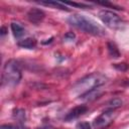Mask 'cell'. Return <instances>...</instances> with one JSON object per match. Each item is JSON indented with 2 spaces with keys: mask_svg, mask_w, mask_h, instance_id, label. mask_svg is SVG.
I'll list each match as a JSON object with an SVG mask.
<instances>
[{
  "mask_svg": "<svg viewBox=\"0 0 129 129\" xmlns=\"http://www.w3.org/2000/svg\"><path fill=\"white\" fill-rule=\"evenodd\" d=\"M67 21L73 27H76L86 33L96 36H103L106 34L104 28L101 25H99L93 19L88 18L82 14H73L68 18Z\"/></svg>",
  "mask_w": 129,
  "mask_h": 129,
  "instance_id": "obj_1",
  "label": "cell"
},
{
  "mask_svg": "<svg viewBox=\"0 0 129 129\" xmlns=\"http://www.w3.org/2000/svg\"><path fill=\"white\" fill-rule=\"evenodd\" d=\"M107 82V78L101 74H91L83 79H81L74 87V91L79 94V96L93 90L96 88L101 87Z\"/></svg>",
  "mask_w": 129,
  "mask_h": 129,
  "instance_id": "obj_2",
  "label": "cell"
},
{
  "mask_svg": "<svg viewBox=\"0 0 129 129\" xmlns=\"http://www.w3.org/2000/svg\"><path fill=\"white\" fill-rule=\"evenodd\" d=\"M21 80V69L19 62L15 59L6 61L2 73V84L7 86H15Z\"/></svg>",
  "mask_w": 129,
  "mask_h": 129,
  "instance_id": "obj_3",
  "label": "cell"
},
{
  "mask_svg": "<svg viewBox=\"0 0 129 129\" xmlns=\"http://www.w3.org/2000/svg\"><path fill=\"white\" fill-rule=\"evenodd\" d=\"M98 16L102 20V22L110 28L117 29V28H121L123 26V20L113 11L103 9V10L99 11Z\"/></svg>",
  "mask_w": 129,
  "mask_h": 129,
  "instance_id": "obj_4",
  "label": "cell"
},
{
  "mask_svg": "<svg viewBox=\"0 0 129 129\" xmlns=\"http://www.w3.org/2000/svg\"><path fill=\"white\" fill-rule=\"evenodd\" d=\"M114 118H115L114 110L113 109H107L94 120L93 125L96 128H102V127L107 126L108 124H110L113 121Z\"/></svg>",
  "mask_w": 129,
  "mask_h": 129,
  "instance_id": "obj_5",
  "label": "cell"
},
{
  "mask_svg": "<svg viewBox=\"0 0 129 129\" xmlns=\"http://www.w3.org/2000/svg\"><path fill=\"white\" fill-rule=\"evenodd\" d=\"M88 111V107L86 105H78L76 107H74L72 110H70L67 115L64 116V121L69 122V121H72L74 119H77L79 118L80 116H82L83 114H85L86 112Z\"/></svg>",
  "mask_w": 129,
  "mask_h": 129,
  "instance_id": "obj_6",
  "label": "cell"
},
{
  "mask_svg": "<svg viewBox=\"0 0 129 129\" xmlns=\"http://www.w3.org/2000/svg\"><path fill=\"white\" fill-rule=\"evenodd\" d=\"M44 12L41 9L38 8H31L28 12H27V18L30 22L34 23V24H38L40 23L43 19H44Z\"/></svg>",
  "mask_w": 129,
  "mask_h": 129,
  "instance_id": "obj_7",
  "label": "cell"
},
{
  "mask_svg": "<svg viewBox=\"0 0 129 129\" xmlns=\"http://www.w3.org/2000/svg\"><path fill=\"white\" fill-rule=\"evenodd\" d=\"M103 94V91L99 88H96V89H93L81 96H79L82 100H85V101H93V100H96L97 98H99L101 95Z\"/></svg>",
  "mask_w": 129,
  "mask_h": 129,
  "instance_id": "obj_8",
  "label": "cell"
},
{
  "mask_svg": "<svg viewBox=\"0 0 129 129\" xmlns=\"http://www.w3.org/2000/svg\"><path fill=\"white\" fill-rule=\"evenodd\" d=\"M18 46L22 47V48H28V49H32L36 46L37 44V41L35 38L33 37H27V38H24V39H21L17 42Z\"/></svg>",
  "mask_w": 129,
  "mask_h": 129,
  "instance_id": "obj_9",
  "label": "cell"
},
{
  "mask_svg": "<svg viewBox=\"0 0 129 129\" xmlns=\"http://www.w3.org/2000/svg\"><path fill=\"white\" fill-rule=\"evenodd\" d=\"M10 26H11V30L13 32V35L16 38H19V37L24 35L25 29H24V27L20 23H18V22H11Z\"/></svg>",
  "mask_w": 129,
  "mask_h": 129,
  "instance_id": "obj_10",
  "label": "cell"
},
{
  "mask_svg": "<svg viewBox=\"0 0 129 129\" xmlns=\"http://www.w3.org/2000/svg\"><path fill=\"white\" fill-rule=\"evenodd\" d=\"M41 5H45V6H53L55 8H58L60 10H66L69 11V8L62 3V2H57V1H41L39 2Z\"/></svg>",
  "mask_w": 129,
  "mask_h": 129,
  "instance_id": "obj_11",
  "label": "cell"
},
{
  "mask_svg": "<svg viewBox=\"0 0 129 129\" xmlns=\"http://www.w3.org/2000/svg\"><path fill=\"white\" fill-rule=\"evenodd\" d=\"M107 47H108V51H109V54L112 56V57H119L120 56V51L118 49V47L116 46V44L114 42H108L107 43Z\"/></svg>",
  "mask_w": 129,
  "mask_h": 129,
  "instance_id": "obj_12",
  "label": "cell"
},
{
  "mask_svg": "<svg viewBox=\"0 0 129 129\" xmlns=\"http://www.w3.org/2000/svg\"><path fill=\"white\" fill-rule=\"evenodd\" d=\"M122 104H123V102H122V100L120 98H113L107 103V106H108V109L115 110L117 108H120L122 106Z\"/></svg>",
  "mask_w": 129,
  "mask_h": 129,
  "instance_id": "obj_13",
  "label": "cell"
},
{
  "mask_svg": "<svg viewBox=\"0 0 129 129\" xmlns=\"http://www.w3.org/2000/svg\"><path fill=\"white\" fill-rule=\"evenodd\" d=\"M13 117L16 120H18L20 122H23L25 120V111L23 109H16V110H14Z\"/></svg>",
  "mask_w": 129,
  "mask_h": 129,
  "instance_id": "obj_14",
  "label": "cell"
},
{
  "mask_svg": "<svg viewBox=\"0 0 129 129\" xmlns=\"http://www.w3.org/2000/svg\"><path fill=\"white\" fill-rule=\"evenodd\" d=\"M0 129H28L27 127L23 126V125H13V124H5V125H2L0 127Z\"/></svg>",
  "mask_w": 129,
  "mask_h": 129,
  "instance_id": "obj_15",
  "label": "cell"
},
{
  "mask_svg": "<svg viewBox=\"0 0 129 129\" xmlns=\"http://www.w3.org/2000/svg\"><path fill=\"white\" fill-rule=\"evenodd\" d=\"M64 5H70V6H76V7H80V8H89L90 6L87 4H83V3H76V2H62Z\"/></svg>",
  "mask_w": 129,
  "mask_h": 129,
  "instance_id": "obj_16",
  "label": "cell"
},
{
  "mask_svg": "<svg viewBox=\"0 0 129 129\" xmlns=\"http://www.w3.org/2000/svg\"><path fill=\"white\" fill-rule=\"evenodd\" d=\"M75 38H76L75 33H73V32H68V33H66V34H64V36H63V41L72 42V41H74V40H75Z\"/></svg>",
  "mask_w": 129,
  "mask_h": 129,
  "instance_id": "obj_17",
  "label": "cell"
},
{
  "mask_svg": "<svg viewBox=\"0 0 129 129\" xmlns=\"http://www.w3.org/2000/svg\"><path fill=\"white\" fill-rule=\"evenodd\" d=\"M114 68L117 69L118 71H121V72H124L128 69V64L125 63V62H122V63H114Z\"/></svg>",
  "mask_w": 129,
  "mask_h": 129,
  "instance_id": "obj_18",
  "label": "cell"
},
{
  "mask_svg": "<svg viewBox=\"0 0 129 129\" xmlns=\"http://www.w3.org/2000/svg\"><path fill=\"white\" fill-rule=\"evenodd\" d=\"M77 129H91L89 122H79L77 124Z\"/></svg>",
  "mask_w": 129,
  "mask_h": 129,
  "instance_id": "obj_19",
  "label": "cell"
},
{
  "mask_svg": "<svg viewBox=\"0 0 129 129\" xmlns=\"http://www.w3.org/2000/svg\"><path fill=\"white\" fill-rule=\"evenodd\" d=\"M97 3H98V4H101V5H103V6H108V7H112V8H114V9H118V10L122 9L121 7H119V6L115 5V4H112V3H110V2H97Z\"/></svg>",
  "mask_w": 129,
  "mask_h": 129,
  "instance_id": "obj_20",
  "label": "cell"
},
{
  "mask_svg": "<svg viewBox=\"0 0 129 129\" xmlns=\"http://www.w3.org/2000/svg\"><path fill=\"white\" fill-rule=\"evenodd\" d=\"M36 129H57V128L52 127V126H48V125H46V126H41V127H38V128H36Z\"/></svg>",
  "mask_w": 129,
  "mask_h": 129,
  "instance_id": "obj_21",
  "label": "cell"
},
{
  "mask_svg": "<svg viewBox=\"0 0 129 129\" xmlns=\"http://www.w3.org/2000/svg\"><path fill=\"white\" fill-rule=\"evenodd\" d=\"M5 33H6V28L3 26V27L1 28V34H2V35H4Z\"/></svg>",
  "mask_w": 129,
  "mask_h": 129,
  "instance_id": "obj_22",
  "label": "cell"
}]
</instances>
